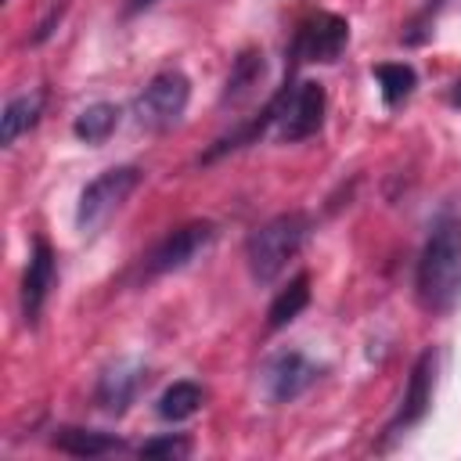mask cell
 <instances>
[{
  "instance_id": "obj_1",
  "label": "cell",
  "mask_w": 461,
  "mask_h": 461,
  "mask_svg": "<svg viewBox=\"0 0 461 461\" xmlns=\"http://www.w3.org/2000/svg\"><path fill=\"white\" fill-rule=\"evenodd\" d=\"M414 295L425 313H450L461 303V216L443 209L418 256Z\"/></svg>"
},
{
  "instance_id": "obj_2",
  "label": "cell",
  "mask_w": 461,
  "mask_h": 461,
  "mask_svg": "<svg viewBox=\"0 0 461 461\" xmlns=\"http://www.w3.org/2000/svg\"><path fill=\"white\" fill-rule=\"evenodd\" d=\"M310 216L306 212H277L263 227H256L245 238V263L256 285H270L281 277V270L299 256V249L310 238Z\"/></svg>"
},
{
  "instance_id": "obj_3",
  "label": "cell",
  "mask_w": 461,
  "mask_h": 461,
  "mask_svg": "<svg viewBox=\"0 0 461 461\" xmlns=\"http://www.w3.org/2000/svg\"><path fill=\"white\" fill-rule=\"evenodd\" d=\"M274 108V133L285 144L306 140L324 126V112H328V94L317 79H299V83H285L281 94L270 101Z\"/></svg>"
},
{
  "instance_id": "obj_4",
  "label": "cell",
  "mask_w": 461,
  "mask_h": 461,
  "mask_svg": "<svg viewBox=\"0 0 461 461\" xmlns=\"http://www.w3.org/2000/svg\"><path fill=\"white\" fill-rule=\"evenodd\" d=\"M137 187H140V169L137 166H112V169L97 173L79 191V205H76V227H79V234H97L126 205V198Z\"/></svg>"
},
{
  "instance_id": "obj_5",
  "label": "cell",
  "mask_w": 461,
  "mask_h": 461,
  "mask_svg": "<svg viewBox=\"0 0 461 461\" xmlns=\"http://www.w3.org/2000/svg\"><path fill=\"white\" fill-rule=\"evenodd\" d=\"M187 101H191V79L180 72V68H162L148 79V86L137 94L133 101V115L144 130H173L184 112H187Z\"/></svg>"
},
{
  "instance_id": "obj_6",
  "label": "cell",
  "mask_w": 461,
  "mask_h": 461,
  "mask_svg": "<svg viewBox=\"0 0 461 461\" xmlns=\"http://www.w3.org/2000/svg\"><path fill=\"white\" fill-rule=\"evenodd\" d=\"M349 43V22L335 11H313L310 18L299 22L292 36V65H328L339 61V54Z\"/></svg>"
},
{
  "instance_id": "obj_7",
  "label": "cell",
  "mask_w": 461,
  "mask_h": 461,
  "mask_svg": "<svg viewBox=\"0 0 461 461\" xmlns=\"http://www.w3.org/2000/svg\"><path fill=\"white\" fill-rule=\"evenodd\" d=\"M212 241H216V223H212V220H191V223H180L176 230H169V234L148 252L144 270H148V277L184 270V267H191L198 256H205Z\"/></svg>"
},
{
  "instance_id": "obj_8",
  "label": "cell",
  "mask_w": 461,
  "mask_h": 461,
  "mask_svg": "<svg viewBox=\"0 0 461 461\" xmlns=\"http://www.w3.org/2000/svg\"><path fill=\"white\" fill-rule=\"evenodd\" d=\"M321 371L324 367L317 360H310L303 349H277L267 357V364L259 371V385L270 403H292L321 378Z\"/></svg>"
},
{
  "instance_id": "obj_9",
  "label": "cell",
  "mask_w": 461,
  "mask_h": 461,
  "mask_svg": "<svg viewBox=\"0 0 461 461\" xmlns=\"http://www.w3.org/2000/svg\"><path fill=\"white\" fill-rule=\"evenodd\" d=\"M436 371H439V353H436V349H425V353L414 360V367H411V378H407V385H403V396H400V403H396L393 421L385 425L389 436H400V432L414 429V425L429 414L432 393H436Z\"/></svg>"
},
{
  "instance_id": "obj_10",
  "label": "cell",
  "mask_w": 461,
  "mask_h": 461,
  "mask_svg": "<svg viewBox=\"0 0 461 461\" xmlns=\"http://www.w3.org/2000/svg\"><path fill=\"white\" fill-rule=\"evenodd\" d=\"M144 385V364L133 360V357H119L112 360L101 375H97V385H94V403L101 414L108 418H122L130 411V403L137 400Z\"/></svg>"
},
{
  "instance_id": "obj_11",
  "label": "cell",
  "mask_w": 461,
  "mask_h": 461,
  "mask_svg": "<svg viewBox=\"0 0 461 461\" xmlns=\"http://www.w3.org/2000/svg\"><path fill=\"white\" fill-rule=\"evenodd\" d=\"M54 285H58V256L47 245V238H36L29 263H25V274H22V317L29 328H36Z\"/></svg>"
},
{
  "instance_id": "obj_12",
  "label": "cell",
  "mask_w": 461,
  "mask_h": 461,
  "mask_svg": "<svg viewBox=\"0 0 461 461\" xmlns=\"http://www.w3.org/2000/svg\"><path fill=\"white\" fill-rule=\"evenodd\" d=\"M267 76V61H263V50H241L230 65V76L223 83V104H241L245 97L256 94V86L263 83Z\"/></svg>"
},
{
  "instance_id": "obj_13",
  "label": "cell",
  "mask_w": 461,
  "mask_h": 461,
  "mask_svg": "<svg viewBox=\"0 0 461 461\" xmlns=\"http://www.w3.org/2000/svg\"><path fill=\"white\" fill-rule=\"evenodd\" d=\"M43 115V90H32V94H18L4 104V115H0V140L4 148H11L22 133H29Z\"/></svg>"
},
{
  "instance_id": "obj_14",
  "label": "cell",
  "mask_w": 461,
  "mask_h": 461,
  "mask_svg": "<svg viewBox=\"0 0 461 461\" xmlns=\"http://www.w3.org/2000/svg\"><path fill=\"white\" fill-rule=\"evenodd\" d=\"M202 403H205V389L191 378H180V382L162 389V396L155 400V414L162 421H187L202 411Z\"/></svg>"
},
{
  "instance_id": "obj_15",
  "label": "cell",
  "mask_w": 461,
  "mask_h": 461,
  "mask_svg": "<svg viewBox=\"0 0 461 461\" xmlns=\"http://www.w3.org/2000/svg\"><path fill=\"white\" fill-rule=\"evenodd\" d=\"M61 454H72V457H101V454H112V450H122V439L119 436H108V432H94V429H54V439H50Z\"/></svg>"
},
{
  "instance_id": "obj_16",
  "label": "cell",
  "mask_w": 461,
  "mask_h": 461,
  "mask_svg": "<svg viewBox=\"0 0 461 461\" xmlns=\"http://www.w3.org/2000/svg\"><path fill=\"white\" fill-rule=\"evenodd\" d=\"M306 306H310V274L299 270V274L274 295V303H270V310H267V328L277 331V328L292 324Z\"/></svg>"
},
{
  "instance_id": "obj_17",
  "label": "cell",
  "mask_w": 461,
  "mask_h": 461,
  "mask_svg": "<svg viewBox=\"0 0 461 461\" xmlns=\"http://www.w3.org/2000/svg\"><path fill=\"white\" fill-rule=\"evenodd\" d=\"M119 108L115 104H108V101H97V104H86L79 115H76V122H72V133L83 140V144H104L112 133H115V126H119Z\"/></svg>"
},
{
  "instance_id": "obj_18",
  "label": "cell",
  "mask_w": 461,
  "mask_h": 461,
  "mask_svg": "<svg viewBox=\"0 0 461 461\" xmlns=\"http://www.w3.org/2000/svg\"><path fill=\"white\" fill-rule=\"evenodd\" d=\"M375 79H378V94H382L385 108L403 104L414 94V86H418L414 68L403 65V61H382V65H375Z\"/></svg>"
},
{
  "instance_id": "obj_19",
  "label": "cell",
  "mask_w": 461,
  "mask_h": 461,
  "mask_svg": "<svg viewBox=\"0 0 461 461\" xmlns=\"http://www.w3.org/2000/svg\"><path fill=\"white\" fill-rule=\"evenodd\" d=\"M187 454H191V439L180 432H166L140 443V457H187Z\"/></svg>"
},
{
  "instance_id": "obj_20",
  "label": "cell",
  "mask_w": 461,
  "mask_h": 461,
  "mask_svg": "<svg viewBox=\"0 0 461 461\" xmlns=\"http://www.w3.org/2000/svg\"><path fill=\"white\" fill-rule=\"evenodd\" d=\"M151 4H158V0H122V14H126V18H133V14L148 11Z\"/></svg>"
},
{
  "instance_id": "obj_21",
  "label": "cell",
  "mask_w": 461,
  "mask_h": 461,
  "mask_svg": "<svg viewBox=\"0 0 461 461\" xmlns=\"http://www.w3.org/2000/svg\"><path fill=\"white\" fill-rule=\"evenodd\" d=\"M447 97H450V104H454V108H461V79L450 86V94H447Z\"/></svg>"
}]
</instances>
